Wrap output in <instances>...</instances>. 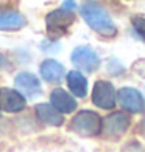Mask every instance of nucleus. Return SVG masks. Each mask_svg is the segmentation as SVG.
Listing matches in <instances>:
<instances>
[{"mask_svg": "<svg viewBox=\"0 0 145 152\" xmlns=\"http://www.w3.org/2000/svg\"><path fill=\"white\" fill-rule=\"evenodd\" d=\"M81 16L86 20V23L91 26L94 31L105 37H114L117 34V28L108 12L101 8V6L94 2V0H87V2L81 6Z\"/></svg>", "mask_w": 145, "mask_h": 152, "instance_id": "nucleus-1", "label": "nucleus"}, {"mask_svg": "<svg viewBox=\"0 0 145 152\" xmlns=\"http://www.w3.org/2000/svg\"><path fill=\"white\" fill-rule=\"evenodd\" d=\"M73 20H75L73 10L61 6L59 10H55L47 14V17H45L47 31L52 37H59L67 33L69 26L73 23Z\"/></svg>", "mask_w": 145, "mask_h": 152, "instance_id": "nucleus-2", "label": "nucleus"}, {"mask_svg": "<svg viewBox=\"0 0 145 152\" xmlns=\"http://www.w3.org/2000/svg\"><path fill=\"white\" fill-rule=\"evenodd\" d=\"M70 129L81 137H94L101 130V118L91 110H81L73 116Z\"/></svg>", "mask_w": 145, "mask_h": 152, "instance_id": "nucleus-3", "label": "nucleus"}, {"mask_svg": "<svg viewBox=\"0 0 145 152\" xmlns=\"http://www.w3.org/2000/svg\"><path fill=\"white\" fill-rule=\"evenodd\" d=\"M129 123H131V120L127 113L114 112L111 115H108L101 121V132L106 138L115 140V138H120L128 130Z\"/></svg>", "mask_w": 145, "mask_h": 152, "instance_id": "nucleus-4", "label": "nucleus"}, {"mask_svg": "<svg viewBox=\"0 0 145 152\" xmlns=\"http://www.w3.org/2000/svg\"><path fill=\"white\" fill-rule=\"evenodd\" d=\"M73 65L80 68L83 72H87V73H92L95 72L97 68L100 67V58L91 47H77L75 50L72 51V56H70Z\"/></svg>", "mask_w": 145, "mask_h": 152, "instance_id": "nucleus-5", "label": "nucleus"}, {"mask_svg": "<svg viewBox=\"0 0 145 152\" xmlns=\"http://www.w3.org/2000/svg\"><path fill=\"white\" fill-rule=\"evenodd\" d=\"M92 102L100 109H112L115 106V90L111 82L97 81L92 90Z\"/></svg>", "mask_w": 145, "mask_h": 152, "instance_id": "nucleus-6", "label": "nucleus"}, {"mask_svg": "<svg viewBox=\"0 0 145 152\" xmlns=\"http://www.w3.org/2000/svg\"><path fill=\"white\" fill-rule=\"evenodd\" d=\"M117 98H119L120 106L131 113H142L145 110V101L141 92L136 90V88H131V87L120 88Z\"/></svg>", "mask_w": 145, "mask_h": 152, "instance_id": "nucleus-7", "label": "nucleus"}, {"mask_svg": "<svg viewBox=\"0 0 145 152\" xmlns=\"http://www.w3.org/2000/svg\"><path fill=\"white\" fill-rule=\"evenodd\" d=\"M0 109L10 113H16L25 109V98L20 92L13 88L2 87L0 88Z\"/></svg>", "mask_w": 145, "mask_h": 152, "instance_id": "nucleus-8", "label": "nucleus"}, {"mask_svg": "<svg viewBox=\"0 0 145 152\" xmlns=\"http://www.w3.org/2000/svg\"><path fill=\"white\" fill-rule=\"evenodd\" d=\"M27 25V19L19 11L0 6V31H17Z\"/></svg>", "mask_w": 145, "mask_h": 152, "instance_id": "nucleus-9", "label": "nucleus"}, {"mask_svg": "<svg viewBox=\"0 0 145 152\" xmlns=\"http://www.w3.org/2000/svg\"><path fill=\"white\" fill-rule=\"evenodd\" d=\"M14 86L16 88L22 93L24 96H30V98H36V96L41 93V84L39 79L34 75L24 72L16 76L14 79Z\"/></svg>", "mask_w": 145, "mask_h": 152, "instance_id": "nucleus-10", "label": "nucleus"}, {"mask_svg": "<svg viewBox=\"0 0 145 152\" xmlns=\"http://www.w3.org/2000/svg\"><path fill=\"white\" fill-rule=\"evenodd\" d=\"M36 116L41 123L47 126H61L64 121L59 110L53 104H47V102H41L36 106Z\"/></svg>", "mask_w": 145, "mask_h": 152, "instance_id": "nucleus-11", "label": "nucleus"}, {"mask_svg": "<svg viewBox=\"0 0 145 152\" xmlns=\"http://www.w3.org/2000/svg\"><path fill=\"white\" fill-rule=\"evenodd\" d=\"M41 75H42V78L50 82V84H59L61 81L64 78V67L59 64V62L53 61V59H47L44 61L42 64H41Z\"/></svg>", "mask_w": 145, "mask_h": 152, "instance_id": "nucleus-12", "label": "nucleus"}, {"mask_svg": "<svg viewBox=\"0 0 145 152\" xmlns=\"http://www.w3.org/2000/svg\"><path fill=\"white\" fill-rule=\"evenodd\" d=\"M50 99H52V104L61 113H70L77 109V101L73 99V96H70L63 88H55L50 95Z\"/></svg>", "mask_w": 145, "mask_h": 152, "instance_id": "nucleus-13", "label": "nucleus"}, {"mask_svg": "<svg viewBox=\"0 0 145 152\" xmlns=\"http://www.w3.org/2000/svg\"><path fill=\"white\" fill-rule=\"evenodd\" d=\"M67 86L70 92L78 96V98H84L87 93V81L80 72H69L67 73Z\"/></svg>", "mask_w": 145, "mask_h": 152, "instance_id": "nucleus-14", "label": "nucleus"}, {"mask_svg": "<svg viewBox=\"0 0 145 152\" xmlns=\"http://www.w3.org/2000/svg\"><path fill=\"white\" fill-rule=\"evenodd\" d=\"M131 22H133L134 31L139 34V37L145 42V19L141 17V16H134L133 19H131Z\"/></svg>", "mask_w": 145, "mask_h": 152, "instance_id": "nucleus-15", "label": "nucleus"}, {"mask_svg": "<svg viewBox=\"0 0 145 152\" xmlns=\"http://www.w3.org/2000/svg\"><path fill=\"white\" fill-rule=\"evenodd\" d=\"M122 152H145V149L142 148V144H139L137 141H131V143L127 144L125 149Z\"/></svg>", "mask_w": 145, "mask_h": 152, "instance_id": "nucleus-16", "label": "nucleus"}, {"mask_svg": "<svg viewBox=\"0 0 145 152\" xmlns=\"http://www.w3.org/2000/svg\"><path fill=\"white\" fill-rule=\"evenodd\" d=\"M133 70H134L137 75L145 76V59H139V61H137L136 64L133 65Z\"/></svg>", "mask_w": 145, "mask_h": 152, "instance_id": "nucleus-17", "label": "nucleus"}, {"mask_svg": "<svg viewBox=\"0 0 145 152\" xmlns=\"http://www.w3.org/2000/svg\"><path fill=\"white\" fill-rule=\"evenodd\" d=\"M6 65V59H5V56L3 54H0V68L2 67H5Z\"/></svg>", "mask_w": 145, "mask_h": 152, "instance_id": "nucleus-18", "label": "nucleus"}, {"mask_svg": "<svg viewBox=\"0 0 145 152\" xmlns=\"http://www.w3.org/2000/svg\"><path fill=\"white\" fill-rule=\"evenodd\" d=\"M141 129H142V132H144V135H145V118H144L142 123H141Z\"/></svg>", "mask_w": 145, "mask_h": 152, "instance_id": "nucleus-19", "label": "nucleus"}]
</instances>
